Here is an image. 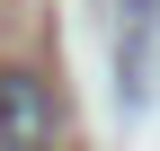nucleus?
<instances>
[{
  "label": "nucleus",
  "mask_w": 160,
  "mask_h": 151,
  "mask_svg": "<svg viewBox=\"0 0 160 151\" xmlns=\"http://www.w3.org/2000/svg\"><path fill=\"white\" fill-rule=\"evenodd\" d=\"M62 142V98L45 71L0 62V151H53Z\"/></svg>",
  "instance_id": "1"
},
{
  "label": "nucleus",
  "mask_w": 160,
  "mask_h": 151,
  "mask_svg": "<svg viewBox=\"0 0 160 151\" xmlns=\"http://www.w3.org/2000/svg\"><path fill=\"white\" fill-rule=\"evenodd\" d=\"M142 9H151V0H133V18H142Z\"/></svg>",
  "instance_id": "2"
}]
</instances>
